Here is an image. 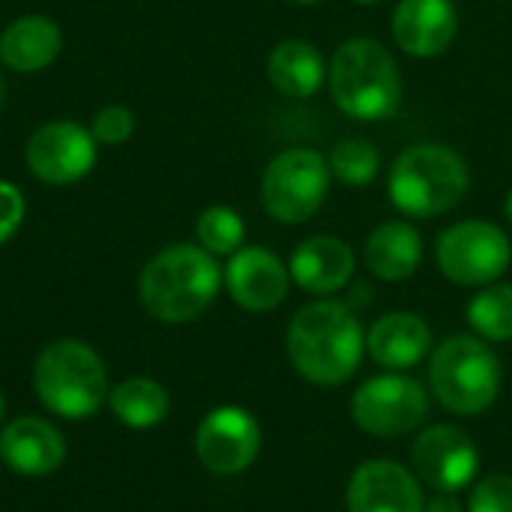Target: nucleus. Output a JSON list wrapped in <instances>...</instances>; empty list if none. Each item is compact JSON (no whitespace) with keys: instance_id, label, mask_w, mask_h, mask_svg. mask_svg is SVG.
Segmentation results:
<instances>
[{"instance_id":"nucleus-30","label":"nucleus","mask_w":512,"mask_h":512,"mask_svg":"<svg viewBox=\"0 0 512 512\" xmlns=\"http://www.w3.org/2000/svg\"><path fill=\"white\" fill-rule=\"evenodd\" d=\"M504 213H507V219H510V225H512V189L507 192V201H504Z\"/></svg>"},{"instance_id":"nucleus-33","label":"nucleus","mask_w":512,"mask_h":512,"mask_svg":"<svg viewBox=\"0 0 512 512\" xmlns=\"http://www.w3.org/2000/svg\"><path fill=\"white\" fill-rule=\"evenodd\" d=\"M357 6H372V3H381V0H354Z\"/></svg>"},{"instance_id":"nucleus-34","label":"nucleus","mask_w":512,"mask_h":512,"mask_svg":"<svg viewBox=\"0 0 512 512\" xmlns=\"http://www.w3.org/2000/svg\"><path fill=\"white\" fill-rule=\"evenodd\" d=\"M0 102H3V78H0Z\"/></svg>"},{"instance_id":"nucleus-21","label":"nucleus","mask_w":512,"mask_h":512,"mask_svg":"<svg viewBox=\"0 0 512 512\" xmlns=\"http://www.w3.org/2000/svg\"><path fill=\"white\" fill-rule=\"evenodd\" d=\"M267 78L282 96L309 99L321 90L327 78V63L312 42L285 39L267 57Z\"/></svg>"},{"instance_id":"nucleus-31","label":"nucleus","mask_w":512,"mask_h":512,"mask_svg":"<svg viewBox=\"0 0 512 512\" xmlns=\"http://www.w3.org/2000/svg\"><path fill=\"white\" fill-rule=\"evenodd\" d=\"M3 420H6V402H3V393H0V429L6 426Z\"/></svg>"},{"instance_id":"nucleus-17","label":"nucleus","mask_w":512,"mask_h":512,"mask_svg":"<svg viewBox=\"0 0 512 512\" xmlns=\"http://www.w3.org/2000/svg\"><path fill=\"white\" fill-rule=\"evenodd\" d=\"M354 267V249L333 234L306 237L288 261L291 282H297V288H303L306 294L318 297L342 291L351 282Z\"/></svg>"},{"instance_id":"nucleus-18","label":"nucleus","mask_w":512,"mask_h":512,"mask_svg":"<svg viewBox=\"0 0 512 512\" xmlns=\"http://www.w3.org/2000/svg\"><path fill=\"white\" fill-rule=\"evenodd\" d=\"M366 351L378 366L390 372H405L423 363L432 351V330L414 312H390L369 327Z\"/></svg>"},{"instance_id":"nucleus-25","label":"nucleus","mask_w":512,"mask_h":512,"mask_svg":"<svg viewBox=\"0 0 512 512\" xmlns=\"http://www.w3.org/2000/svg\"><path fill=\"white\" fill-rule=\"evenodd\" d=\"M330 174L348 186H366L381 171V153L366 138H345L330 153Z\"/></svg>"},{"instance_id":"nucleus-4","label":"nucleus","mask_w":512,"mask_h":512,"mask_svg":"<svg viewBox=\"0 0 512 512\" xmlns=\"http://www.w3.org/2000/svg\"><path fill=\"white\" fill-rule=\"evenodd\" d=\"M471 186L465 159L444 144H414L393 159L387 195L393 207L414 219H435L459 207Z\"/></svg>"},{"instance_id":"nucleus-1","label":"nucleus","mask_w":512,"mask_h":512,"mask_svg":"<svg viewBox=\"0 0 512 512\" xmlns=\"http://www.w3.org/2000/svg\"><path fill=\"white\" fill-rule=\"evenodd\" d=\"M285 348L300 378L318 387H339L360 369L366 333L345 303L315 300L291 318Z\"/></svg>"},{"instance_id":"nucleus-23","label":"nucleus","mask_w":512,"mask_h":512,"mask_svg":"<svg viewBox=\"0 0 512 512\" xmlns=\"http://www.w3.org/2000/svg\"><path fill=\"white\" fill-rule=\"evenodd\" d=\"M468 324L486 342H510L512 339V285L492 282L474 294L468 303Z\"/></svg>"},{"instance_id":"nucleus-19","label":"nucleus","mask_w":512,"mask_h":512,"mask_svg":"<svg viewBox=\"0 0 512 512\" xmlns=\"http://www.w3.org/2000/svg\"><path fill=\"white\" fill-rule=\"evenodd\" d=\"M363 261L381 282H405L423 264V237L411 222H384L369 234Z\"/></svg>"},{"instance_id":"nucleus-27","label":"nucleus","mask_w":512,"mask_h":512,"mask_svg":"<svg viewBox=\"0 0 512 512\" xmlns=\"http://www.w3.org/2000/svg\"><path fill=\"white\" fill-rule=\"evenodd\" d=\"M93 138L99 144H108V147H117L123 141L132 138L135 132V114L123 105H105L96 117H93V126H90Z\"/></svg>"},{"instance_id":"nucleus-2","label":"nucleus","mask_w":512,"mask_h":512,"mask_svg":"<svg viewBox=\"0 0 512 512\" xmlns=\"http://www.w3.org/2000/svg\"><path fill=\"white\" fill-rule=\"evenodd\" d=\"M222 288L216 258L192 243L156 252L138 279L141 306L162 324H186L210 309Z\"/></svg>"},{"instance_id":"nucleus-3","label":"nucleus","mask_w":512,"mask_h":512,"mask_svg":"<svg viewBox=\"0 0 512 512\" xmlns=\"http://www.w3.org/2000/svg\"><path fill=\"white\" fill-rule=\"evenodd\" d=\"M333 102L342 114L363 123L387 120L402 102V72L396 57L369 36L342 42L327 66Z\"/></svg>"},{"instance_id":"nucleus-13","label":"nucleus","mask_w":512,"mask_h":512,"mask_svg":"<svg viewBox=\"0 0 512 512\" xmlns=\"http://www.w3.org/2000/svg\"><path fill=\"white\" fill-rule=\"evenodd\" d=\"M222 282L231 300L246 312H270L276 309L291 288V273L279 255L264 246L237 249L222 273Z\"/></svg>"},{"instance_id":"nucleus-9","label":"nucleus","mask_w":512,"mask_h":512,"mask_svg":"<svg viewBox=\"0 0 512 512\" xmlns=\"http://www.w3.org/2000/svg\"><path fill=\"white\" fill-rule=\"evenodd\" d=\"M354 423L375 438H402L423 426L429 417V393L408 375H375L363 381L351 399Z\"/></svg>"},{"instance_id":"nucleus-16","label":"nucleus","mask_w":512,"mask_h":512,"mask_svg":"<svg viewBox=\"0 0 512 512\" xmlns=\"http://www.w3.org/2000/svg\"><path fill=\"white\" fill-rule=\"evenodd\" d=\"M66 459L60 429L42 417H18L0 429V462L21 477H48Z\"/></svg>"},{"instance_id":"nucleus-20","label":"nucleus","mask_w":512,"mask_h":512,"mask_svg":"<svg viewBox=\"0 0 512 512\" xmlns=\"http://www.w3.org/2000/svg\"><path fill=\"white\" fill-rule=\"evenodd\" d=\"M60 27L45 15L15 18L0 33V60L15 72H39L60 54Z\"/></svg>"},{"instance_id":"nucleus-6","label":"nucleus","mask_w":512,"mask_h":512,"mask_svg":"<svg viewBox=\"0 0 512 512\" xmlns=\"http://www.w3.org/2000/svg\"><path fill=\"white\" fill-rule=\"evenodd\" d=\"M429 384L435 399L456 417H477L501 396L504 372L486 339L450 336L432 351Z\"/></svg>"},{"instance_id":"nucleus-11","label":"nucleus","mask_w":512,"mask_h":512,"mask_svg":"<svg viewBox=\"0 0 512 512\" xmlns=\"http://www.w3.org/2000/svg\"><path fill=\"white\" fill-rule=\"evenodd\" d=\"M411 465L432 492H462L480 471V450L459 426H429L411 447Z\"/></svg>"},{"instance_id":"nucleus-24","label":"nucleus","mask_w":512,"mask_h":512,"mask_svg":"<svg viewBox=\"0 0 512 512\" xmlns=\"http://www.w3.org/2000/svg\"><path fill=\"white\" fill-rule=\"evenodd\" d=\"M195 237H198V246L207 249L213 258L216 255H234L237 249H243V240H246V225L240 219L237 210L231 207H207L198 222H195Z\"/></svg>"},{"instance_id":"nucleus-7","label":"nucleus","mask_w":512,"mask_h":512,"mask_svg":"<svg viewBox=\"0 0 512 512\" xmlns=\"http://www.w3.org/2000/svg\"><path fill=\"white\" fill-rule=\"evenodd\" d=\"M330 162L312 147H291L270 159L261 177L264 210L282 225L309 222L330 192Z\"/></svg>"},{"instance_id":"nucleus-22","label":"nucleus","mask_w":512,"mask_h":512,"mask_svg":"<svg viewBox=\"0 0 512 512\" xmlns=\"http://www.w3.org/2000/svg\"><path fill=\"white\" fill-rule=\"evenodd\" d=\"M108 405L114 417L129 429H156L171 408L168 390L153 378H126L108 393Z\"/></svg>"},{"instance_id":"nucleus-32","label":"nucleus","mask_w":512,"mask_h":512,"mask_svg":"<svg viewBox=\"0 0 512 512\" xmlns=\"http://www.w3.org/2000/svg\"><path fill=\"white\" fill-rule=\"evenodd\" d=\"M294 3H300V6H315V3H324V0H294Z\"/></svg>"},{"instance_id":"nucleus-28","label":"nucleus","mask_w":512,"mask_h":512,"mask_svg":"<svg viewBox=\"0 0 512 512\" xmlns=\"http://www.w3.org/2000/svg\"><path fill=\"white\" fill-rule=\"evenodd\" d=\"M21 222H24V198L12 183L0 180V246L21 228Z\"/></svg>"},{"instance_id":"nucleus-12","label":"nucleus","mask_w":512,"mask_h":512,"mask_svg":"<svg viewBox=\"0 0 512 512\" xmlns=\"http://www.w3.org/2000/svg\"><path fill=\"white\" fill-rule=\"evenodd\" d=\"M93 132L72 120H51L27 141V168L36 180L66 186L81 180L96 162Z\"/></svg>"},{"instance_id":"nucleus-15","label":"nucleus","mask_w":512,"mask_h":512,"mask_svg":"<svg viewBox=\"0 0 512 512\" xmlns=\"http://www.w3.org/2000/svg\"><path fill=\"white\" fill-rule=\"evenodd\" d=\"M393 42L411 57L444 54L459 30V9L453 0H399L393 9Z\"/></svg>"},{"instance_id":"nucleus-26","label":"nucleus","mask_w":512,"mask_h":512,"mask_svg":"<svg viewBox=\"0 0 512 512\" xmlns=\"http://www.w3.org/2000/svg\"><path fill=\"white\" fill-rule=\"evenodd\" d=\"M468 512H512V477L489 474L468 495Z\"/></svg>"},{"instance_id":"nucleus-8","label":"nucleus","mask_w":512,"mask_h":512,"mask_svg":"<svg viewBox=\"0 0 512 512\" xmlns=\"http://www.w3.org/2000/svg\"><path fill=\"white\" fill-rule=\"evenodd\" d=\"M435 258L450 282L465 288H483L507 273L512 246L510 237L495 222L465 219L441 231Z\"/></svg>"},{"instance_id":"nucleus-10","label":"nucleus","mask_w":512,"mask_h":512,"mask_svg":"<svg viewBox=\"0 0 512 512\" xmlns=\"http://www.w3.org/2000/svg\"><path fill=\"white\" fill-rule=\"evenodd\" d=\"M195 453L210 474H243L261 453V426L246 408L222 405L201 420L195 432Z\"/></svg>"},{"instance_id":"nucleus-14","label":"nucleus","mask_w":512,"mask_h":512,"mask_svg":"<svg viewBox=\"0 0 512 512\" xmlns=\"http://www.w3.org/2000/svg\"><path fill=\"white\" fill-rule=\"evenodd\" d=\"M348 512H426V498L414 471L390 459H372L351 474Z\"/></svg>"},{"instance_id":"nucleus-5","label":"nucleus","mask_w":512,"mask_h":512,"mask_svg":"<svg viewBox=\"0 0 512 512\" xmlns=\"http://www.w3.org/2000/svg\"><path fill=\"white\" fill-rule=\"evenodd\" d=\"M33 390L39 402L63 420H84L96 414L111 393L102 357L78 339H57L39 351Z\"/></svg>"},{"instance_id":"nucleus-29","label":"nucleus","mask_w":512,"mask_h":512,"mask_svg":"<svg viewBox=\"0 0 512 512\" xmlns=\"http://www.w3.org/2000/svg\"><path fill=\"white\" fill-rule=\"evenodd\" d=\"M426 512H465V507L453 492H435V498L426 504Z\"/></svg>"}]
</instances>
